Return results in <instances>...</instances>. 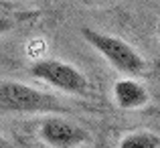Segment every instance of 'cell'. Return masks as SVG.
Listing matches in <instances>:
<instances>
[{
    "label": "cell",
    "instance_id": "cell-8",
    "mask_svg": "<svg viewBox=\"0 0 160 148\" xmlns=\"http://www.w3.org/2000/svg\"><path fill=\"white\" fill-rule=\"evenodd\" d=\"M83 4L87 6H103V4H109V2H116V0H81Z\"/></svg>",
    "mask_w": 160,
    "mask_h": 148
},
{
    "label": "cell",
    "instance_id": "cell-5",
    "mask_svg": "<svg viewBox=\"0 0 160 148\" xmlns=\"http://www.w3.org/2000/svg\"><path fill=\"white\" fill-rule=\"evenodd\" d=\"M113 98L122 110H138L150 101V94L136 79H120L113 85Z\"/></svg>",
    "mask_w": 160,
    "mask_h": 148
},
{
    "label": "cell",
    "instance_id": "cell-9",
    "mask_svg": "<svg viewBox=\"0 0 160 148\" xmlns=\"http://www.w3.org/2000/svg\"><path fill=\"white\" fill-rule=\"evenodd\" d=\"M0 148H8V144H6V140L2 138V134H0Z\"/></svg>",
    "mask_w": 160,
    "mask_h": 148
},
{
    "label": "cell",
    "instance_id": "cell-4",
    "mask_svg": "<svg viewBox=\"0 0 160 148\" xmlns=\"http://www.w3.org/2000/svg\"><path fill=\"white\" fill-rule=\"evenodd\" d=\"M39 136L53 148H75L79 144L89 142V134L79 124L59 116H49L41 122Z\"/></svg>",
    "mask_w": 160,
    "mask_h": 148
},
{
    "label": "cell",
    "instance_id": "cell-2",
    "mask_svg": "<svg viewBox=\"0 0 160 148\" xmlns=\"http://www.w3.org/2000/svg\"><path fill=\"white\" fill-rule=\"evenodd\" d=\"M0 110L16 114H39L65 110V105L55 95L43 94L27 83L2 81L0 83Z\"/></svg>",
    "mask_w": 160,
    "mask_h": 148
},
{
    "label": "cell",
    "instance_id": "cell-1",
    "mask_svg": "<svg viewBox=\"0 0 160 148\" xmlns=\"http://www.w3.org/2000/svg\"><path fill=\"white\" fill-rule=\"evenodd\" d=\"M81 37L98 51L102 57L108 59V63L112 67H116L118 71L126 75H140L146 69V61L132 45H128L124 39L113 35H106V33H99L95 28L83 27Z\"/></svg>",
    "mask_w": 160,
    "mask_h": 148
},
{
    "label": "cell",
    "instance_id": "cell-7",
    "mask_svg": "<svg viewBox=\"0 0 160 148\" xmlns=\"http://www.w3.org/2000/svg\"><path fill=\"white\" fill-rule=\"evenodd\" d=\"M12 28V23L6 18V16H0V35H4V33H8Z\"/></svg>",
    "mask_w": 160,
    "mask_h": 148
},
{
    "label": "cell",
    "instance_id": "cell-3",
    "mask_svg": "<svg viewBox=\"0 0 160 148\" xmlns=\"http://www.w3.org/2000/svg\"><path fill=\"white\" fill-rule=\"evenodd\" d=\"M31 75L67 94L85 95L89 89V81L85 75L77 67L59 59H37L31 65Z\"/></svg>",
    "mask_w": 160,
    "mask_h": 148
},
{
    "label": "cell",
    "instance_id": "cell-6",
    "mask_svg": "<svg viewBox=\"0 0 160 148\" xmlns=\"http://www.w3.org/2000/svg\"><path fill=\"white\" fill-rule=\"evenodd\" d=\"M120 148H160V138L154 132H132L120 140Z\"/></svg>",
    "mask_w": 160,
    "mask_h": 148
}]
</instances>
